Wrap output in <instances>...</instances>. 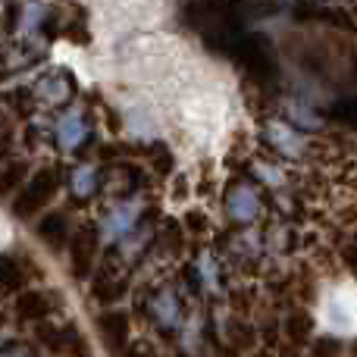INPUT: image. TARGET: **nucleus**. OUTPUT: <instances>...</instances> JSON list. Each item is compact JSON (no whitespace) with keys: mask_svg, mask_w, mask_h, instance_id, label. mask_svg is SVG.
Wrapping results in <instances>:
<instances>
[{"mask_svg":"<svg viewBox=\"0 0 357 357\" xmlns=\"http://www.w3.org/2000/svg\"><path fill=\"white\" fill-rule=\"evenodd\" d=\"M320 323L329 333L354 335L357 333V285H335L320 301Z\"/></svg>","mask_w":357,"mask_h":357,"instance_id":"1","label":"nucleus"},{"mask_svg":"<svg viewBox=\"0 0 357 357\" xmlns=\"http://www.w3.org/2000/svg\"><path fill=\"white\" fill-rule=\"evenodd\" d=\"M56 188H60V173H56L54 167L38 169V173L16 191V197H13V213H16L19 220L38 216L50 201H54Z\"/></svg>","mask_w":357,"mask_h":357,"instance_id":"2","label":"nucleus"},{"mask_svg":"<svg viewBox=\"0 0 357 357\" xmlns=\"http://www.w3.org/2000/svg\"><path fill=\"white\" fill-rule=\"evenodd\" d=\"M94 254H98V229L94 226H82L79 232L69 241V264H73V276L85 279L91 273Z\"/></svg>","mask_w":357,"mask_h":357,"instance_id":"3","label":"nucleus"},{"mask_svg":"<svg viewBox=\"0 0 357 357\" xmlns=\"http://www.w3.org/2000/svg\"><path fill=\"white\" fill-rule=\"evenodd\" d=\"M73 91H75V85H73V75L69 73H63V69H54V73H44L41 79H38V85H35V98H41L44 104H66L69 98H73Z\"/></svg>","mask_w":357,"mask_h":357,"instance_id":"4","label":"nucleus"},{"mask_svg":"<svg viewBox=\"0 0 357 357\" xmlns=\"http://www.w3.org/2000/svg\"><path fill=\"white\" fill-rule=\"evenodd\" d=\"M56 307V301L47 295V291H38V289H29V291H19L16 301H13V310H16L19 320H29V323H38L44 317H50Z\"/></svg>","mask_w":357,"mask_h":357,"instance_id":"5","label":"nucleus"},{"mask_svg":"<svg viewBox=\"0 0 357 357\" xmlns=\"http://www.w3.org/2000/svg\"><path fill=\"white\" fill-rule=\"evenodd\" d=\"M98 333L100 339H104L107 351H123L126 342H129V317L123 314V310H110V314H104L98 320Z\"/></svg>","mask_w":357,"mask_h":357,"instance_id":"6","label":"nucleus"},{"mask_svg":"<svg viewBox=\"0 0 357 357\" xmlns=\"http://www.w3.org/2000/svg\"><path fill=\"white\" fill-rule=\"evenodd\" d=\"M38 235L47 248H63L69 245V216L66 213H47L38 220Z\"/></svg>","mask_w":357,"mask_h":357,"instance_id":"7","label":"nucleus"},{"mask_svg":"<svg viewBox=\"0 0 357 357\" xmlns=\"http://www.w3.org/2000/svg\"><path fill=\"white\" fill-rule=\"evenodd\" d=\"M25 282H29V273L22 260L13 254H0V291H22Z\"/></svg>","mask_w":357,"mask_h":357,"instance_id":"8","label":"nucleus"},{"mask_svg":"<svg viewBox=\"0 0 357 357\" xmlns=\"http://www.w3.org/2000/svg\"><path fill=\"white\" fill-rule=\"evenodd\" d=\"M56 138L63 142V148H75L79 142H85V119L82 113H66L56 123Z\"/></svg>","mask_w":357,"mask_h":357,"instance_id":"9","label":"nucleus"},{"mask_svg":"<svg viewBox=\"0 0 357 357\" xmlns=\"http://www.w3.org/2000/svg\"><path fill=\"white\" fill-rule=\"evenodd\" d=\"M25 173H29V163H25V160H13V163H6V167L0 169V197H6L10 191H16L19 185H22Z\"/></svg>","mask_w":357,"mask_h":357,"instance_id":"10","label":"nucleus"},{"mask_svg":"<svg viewBox=\"0 0 357 357\" xmlns=\"http://www.w3.org/2000/svg\"><path fill=\"white\" fill-rule=\"evenodd\" d=\"M94 182H98L94 169H79V173H75V178H73L75 195H91V191H94Z\"/></svg>","mask_w":357,"mask_h":357,"instance_id":"11","label":"nucleus"},{"mask_svg":"<svg viewBox=\"0 0 357 357\" xmlns=\"http://www.w3.org/2000/svg\"><path fill=\"white\" fill-rule=\"evenodd\" d=\"M10 144H13L10 126H0V167H3V160L10 157Z\"/></svg>","mask_w":357,"mask_h":357,"instance_id":"12","label":"nucleus"},{"mask_svg":"<svg viewBox=\"0 0 357 357\" xmlns=\"http://www.w3.org/2000/svg\"><path fill=\"white\" fill-rule=\"evenodd\" d=\"M0 357H35V351H31V348H25V345H10V348H3V351H0Z\"/></svg>","mask_w":357,"mask_h":357,"instance_id":"13","label":"nucleus"},{"mask_svg":"<svg viewBox=\"0 0 357 357\" xmlns=\"http://www.w3.org/2000/svg\"><path fill=\"white\" fill-rule=\"evenodd\" d=\"M126 357H154V354H151V351H148V348H135V351H129V354H126Z\"/></svg>","mask_w":357,"mask_h":357,"instance_id":"14","label":"nucleus"}]
</instances>
